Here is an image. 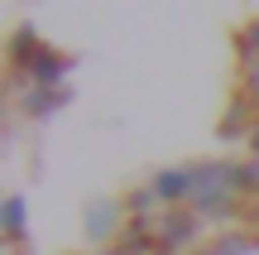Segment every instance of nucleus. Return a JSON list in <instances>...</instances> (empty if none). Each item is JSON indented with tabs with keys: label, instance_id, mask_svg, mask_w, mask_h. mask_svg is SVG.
<instances>
[{
	"label": "nucleus",
	"instance_id": "obj_1",
	"mask_svg": "<svg viewBox=\"0 0 259 255\" xmlns=\"http://www.w3.org/2000/svg\"><path fill=\"white\" fill-rule=\"evenodd\" d=\"M192 236H197V222H192V212H173V217H163V227H158V241H154V250H158V255H178V250H183Z\"/></svg>",
	"mask_w": 259,
	"mask_h": 255
},
{
	"label": "nucleus",
	"instance_id": "obj_2",
	"mask_svg": "<svg viewBox=\"0 0 259 255\" xmlns=\"http://www.w3.org/2000/svg\"><path fill=\"white\" fill-rule=\"evenodd\" d=\"M154 198H163V202L192 198V173H187V169H168V173H158V178H154Z\"/></svg>",
	"mask_w": 259,
	"mask_h": 255
},
{
	"label": "nucleus",
	"instance_id": "obj_3",
	"mask_svg": "<svg viewBox=\"0 0 259 255\" xmlns=\"http://www.w3.org/2000/svg\"><path fill=\"white\" fill-rule=\"evenodd\" d=\"M63 67H67V58H58V53H44V58H38L34 53V77H38V82H58Z\"/></svg>",
	"mask_w": 259,
	"mask_h": 255
},
{
	"label": "nucleus",
	"instance_id": "obj_4",
	"mask_svg": "<svg viewBox=\"0 0 259 255\" xmlns=\"http://www.w3.org/2000/svg\"><path fill=\"white\" fill-rule=\"evenodd\" d=\"M19 231H24V202L10 198V202H5V236L19 241Z\"/></svg>",
	"mask_w": 259,
	"mask_h": 255
},
{
	"label": "nucleus",
	"instance_id": "obj_5",
	"mask_svg": "<svg viewBox=\"0 0 259 255\" xmlns=\"http://www.w3.org/2000/svg\"><path fill=\"white\" fill-rule=\"evenodd\" d=\"M231 183H235V188H259V164H240V169H231Z\"/></svg>",
	"mask_w": 259,
	"mask_h": 255
},
{
	"label": "nucleus",
	"instance_id": "obj_6",
	"mask_svg": "<svg viewBox=\"0 0 259 255\" xmlns=\"http://www.w3.org/2000/svg\"><path fill=\"white\" fill-rule=\"evenodd\" d=\"M240 44H245V53H250V58H259V19H250V29H245Z\"/></svg>",
	"mask_w": 259,
	"mask_h": 255
},
{
	"label": "nucleus",
	"instance_id": "obj_7",
	"mask_svg": "<svg viewBox=\"0 0 259 255\" xmlns=\"http://www.w3.org/2000/svg\"><path fill=\"white\" fill-rule=\"evenodd\" d=\"M250 92H254V101H259V67L250 72Z\"/></svg>",
	"mask_w": 259,
	"mask_h": 255
},
{
	"label": "nucleus",
	"instance_id": "obj_8",
	"mask_svg": "<svg viewBox=\"0 0 259 255\" xmlns=\"http://www.w3.org/2000/svg\"><path fill=\"white\" fill-rule=\"evenodd\" d=\"M250 217H254V222H259V202H254V212H250Z\"/></svg>",
	"mask_w": 259,
	"mask_h": 255
}]
</instances>
